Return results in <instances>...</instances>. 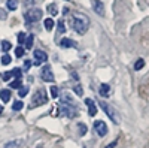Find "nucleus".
<instances>
[{"instance_id": "1", "label": "nucleus", "mask_w": 149, "mask_h": 148, "mask_svg": "<svg viewBox=\"0 0 149 148\" xmlns=\"http://www.w3.org/2000/svg\"><path fill=\"white\" fill-rule=\"evenodd\" d=\"M88 27H90V18L85 14H81V12H73L72 14V29L79 34H85Z\"/></svg>"}, {"instance_id": "2", "label": "nucleus", "mask_w": 149, "mask_h": 148, "mask_svg": "<svg viewBox=\"0 0 149 148\" xmlns=\"http://www.w3.org/2000/svg\"><path fill=\"white\" fill-rule=\"evenodd\" d=\"M60 114L66 115L69 118H73V117L78 115V109L72 103H60Z\"/></svg>"}, {"instance_id": "3", "label": "nucleus", "mask_w": 149, "mask_h": 148, "mask_svg": "<svg viewBox=\"0 0 149 148\" xmlns=\"http://www.w3.org/2000/svg\"><path fill=\"white\" fill-rule=\"evenodd\" d=\"M46 102H48L46 91H45L43 88H40V90H37V91H36V94L33 96V100H31V106H30V108L40 106V105H43V103H46Z\"/></svg>"}, {"instance_id": "4", "label": "nucleus", "mask_w": 149, "mask_h": 148, "mask_svg": "<svg viewBox=\"0 0 149 148\" xmlns=\"http://www.w3.org/2000/svg\"><path fill=\"white\" fill-rule=\"evenodd\" d=\"M42 14L43 12L40 9H29L27 12H24V18H26V22L31 24V22H36L42 18Z\"/></svg>"}, {"instance_id": "5", "label": "nucleus", "mask_w": 149, "mask_h": 148, "mask_svg": "<svg viewBox=\"0 0 149 148\" xmlns=\"http://www.w3.org/2000/svg\"><path fill=\"white\" fill-rule=\"evenodd\" d=\"M100 106H102V109L104 111V112L109 115V118L113 121L115 124H118V123H119V117H118V114H116V111L112 108L109 103H106V102H100Z\"/></svg>"}, {"instance_id": "6", "label": "nucleus", "mask_w": 149, "mask_h": 148, "mask_svg": "<svg viewBox=\"0 0 149 148\" xmlns=\"http://www.w3.org/2000/svg\"><path fill=\"white\" fill-rule=\"evenodd\" d=\"M94 129H95L98 136H106L107 135V126H106V123L102 121V120L94 121Z\"/></svg>"}, {"instance_id": "7", "label": "nucleus", "mask_w": 149, "mask_h": 148, "mask_svg": "<svg viewBox=\"0 0 149 148\" xmlns=\"http://www.w3.org/2000/svg\"><path fill=\"white\" fill-rule=\"evenodd\" d=\"M34 65L36 66H40L42 63H45V61L48 60V55H46V53L45 51H42V49H36L34 51Z\"/></svg>"}, {"instance_id": "8", "label": "nucleus", "mask_w": 149, "mask_h": 148, "mask_svg": "<svg viewBox=\"0 0 149 148\" xmlns=\"http://www.w3.org/2000/svg\"><path fill=\"white\" fill-rule=\"evenodd\" d=\"M40 76H42V79L46 81V82H52V81H54V73H52V70H51V67H49V66H45V67L40 70Z\"/></svg>"}, {"instance_id": "9", "label": "nucleus", "mask_w": 149, "mask_h": 148, "mask_svg": "<svg viewBox=\"0 0 149 148\" xmlns=\"http://www.w3.org/2000/svg\"><path fill=\"white\" fill-rule=\"evenodd\" d=\"M93 9H94V12L95 14H98V15H104V5L100 2V0H93Z\"/></svg>"}, {"instance_id": "10", "label": "nucleus", "mask_w": 149, "mask_h": 148, "mask_svg": "<svg viewBox=\"0 0 149 148\" xmlns=\"http://www.w3.org/2000/svg\"><path fill=\"white\" fill-rule=\"evenodd\" d=\"M85 103L88 105V114H90L91 117H94V115L97 114V106H95L94 100H93V99H85Z\"/></svg>"}, {"instance_id": "11", "label": "nucleus", "mask_w": 149, "mask_h": 148, "mask_svg": "<svg viewBox=\"0 0 149 148\" xmlns=\"http://www.w3.org/2000/svg\"><path fill=\"white\" fill-rule=\"evenodd\" d=\"M60 46H63V48H74L76 46V42L69 39V38H63L60 41Z\"/></svg>"}, {"instance_id": "12", "label": "nucleus", "mask_w": 149, "mask_h": 148, "mask_svg": "<svg viewBox=\"0 0 149 148\" xmlns=\"http://www.w3.org/2000/svg\"><path fill=\"white\" fill-rule=\"evenodd\" d=\"M98 93H100L102 97H107L109 93H110V85L109 84H102L100 88H98Z\"/></svg>"}, {"instance_id": "13", "label": "nucleus", "mask_w": 149, "mask_h": 148, "mask_svg": "<svg viewBox=\"0 0 149 148\" xmlns=\"http://www.w3.org/2000/svg\"><path fill=\"white\" fill-rule=\"evenodd\" d=\"M21 145H22V141L21 139H15V141L6 142L5 144V148H21Z\"/></svg>"}, {"instance_id": "14", "label": "nucleus", "mask_w": 149, "mask_h": 148, "mask_svg": "<svg viewBox=\"0 0 149 148\" xmlns=\"http://www.w3.org/2000/svg\"><path fill=\"white\" fill-rule=\"evenodd\" d=\"M0 99L3 103H8L10 100V91L9 90H0Z\"/></svg>"}, {"instance_id": "15", "label": "nucleus", "mask_w": 149, "mask_h": 148, "mask_svg": "<svg viewBox=\"0 0 149 148\" xmlns=\"http://www.w3.org/2000/svg\"><path fill=\"white\" fill-rule=\"evenodd\" d=\"M43 26H45V29H46L48 32H51V30L54 29V26H55V22H54L52 18H46L45 22H43Z\"/></svg>"}, {"instance_id": "16", "label": "nucleus", "mask_w": 149, "mask_h": 148, "mask_svg": "<svg viewBox=\"0 0 149 148\" xmlns=\"http://www.w3.org/2000/svg\"><path fill=\"white\" fill-rule=\"evenodd\" d=\"M6 6H8L9 11H15V9L18 8V0H8Z\"/></svg>"}, {"instance_id": "17", "label": "nucleus", "mask_w": 149, "mask_h": 148, "mask_svg": "<svg viewBox=\"0 0 149 148\" xmlns=\"http://www.w3.org/2000/svg\"><path fill=\"white\" fill-rule=\"evenodd\" d=\"M48 12H49V14H51V15H57L58 14V9H57V5L55 3H51V5H48Z\"/></svg>"}, {"instance_id": "18", "label": "nucleus", "mask_w": 149, "mask_h": 148, "mask_svg": "<svg viewBox=\"0 0 149 148\" xmlns=\"http://www.w3.org/2000/svg\"><path fill=\"white\" fill-rule=\"evenodd\" d=\"M33 41H34V36H33V34H27V39H26V42H24L27 49H30V48L33 46Z\"/></svg>"}, {"instance_id": "19", "label": "nucleus", "mask_w": 149, "mask_h": 148, "mask_svg": "<svg viewBox=\"0 0 149 148\" xmlns=\"http://www.w3.org/2000/svg\"><path fill=\"white\" fill-rule=\"evenodd\" d=\"M143 66H145V60L143 58H139L134 63V70H140V69H143Z\"/></svg>"}, {"instance_id": "20", "label": "nucleus", "mask_w": 149, "mask_h": 148, "mask_svg": "<svg viewBox=\"0 0 149 148\" xmlns=\"http://www.w3.org/2000/svg\"><path fill=\"white\" fill-rule=\"evenodd\" d=\"M9 85H10V88H21L22 87V85H21V79L12 81V82H9Z\"/></svg>"}, {"instance_id": "21", "label": "nucleus", "mask_w": 149, "mask_h": 148, "mask_svg": "<svg viewBox=\"0 0 149 148\" xmlns=\"http://www.w3.org/2000/svg\"><path fill=\"white\" fill-rule=\"evenodd\" d=\"M29 94V87H27V85H26V87H21L19 88V91H18V96L19 97H26Z\"/></svg>"}, {"instance_id": "22", "label": "nucleus", "mask_w": 149, "mask_h": 148, "mask_svg": "<svg viewBox=\"0 0 149 148\" xmlns=\"http://www.w3.org/2000/svg\"><path fill=\"white\" fill-rule=\"evenodd\" d=\"M22 106H24V103L21 100H17V102H14V105H12V109L14 111H21Z\"/></svg>"}, {"instance_id": "23", "label": "nucleus", "mask_w": 149, "mask_h": 148, "mask_svg": "<svg viewBox=\"0 0 149 148\" xmlns=\"http://www.w3.org/2000/svg\"><path fill=\"white\" fill-rule=\"evenodd\" d=\"M12 61V57L10 55H8V54H5L3 57H2V65H5V66H8L9 63Z\"/></svg>"}, {"instance_id": "24", "label": "nucleus", "mask_w": 149, "mask_h": 148, "mask_svg": "<svg viewBox=\"0 0 149 148\" xmlns=\"http://www.w3.org/2000/svg\"><path fill=\"white\" fill-rule=\"evenodd\" d=\"M73 91L76 93L78 96H82V94H84V93H82V87H81V84H79V82H76V85L73 87Z\"/></svg>"}, {"instance_id": "25", "label": "nucleus", "mask_w": 149, "mask_h": 148, "mask_svg": "<svg viewBox=\"0 0 149 148\" xmlns=\"http://www.w3.org/2000/svg\"><path fill=\"white\" fill-rule=\"evenodd\" d=\"M26 39H27V34L24 33V32H19L18 33V42L19 43H24V42H26Z\"/></svg>"}, {"instance_id": "26", "label": "nucleus", "mask_w": 149, "mask_h": 148, "mask_svg": "<svg viewBox=\"0 0 149 148\" xmlns=\"http://www.w3.org/2000/svg\"><path fill=\"white\" fill-rule=\"evenodd\" d=\"M78 127H79V135H85V133H86V130H88V127H86V126L84 124V123H79Z\"/></svg>"}, {"instance_id": "27", "label": "nucleus", "mask_w": 149, "mask_h": 148, "mask_svg": "<svg viewBox=\"0 0 149 148\" xmlns=\"http://www.w3.org/2000/svg\"><path fill=\"white\" fill-rule=\"evenodd\" d=\"M12 76H14V75H12V70H10V72H5L3 75H0V78H2L3 81H9Z\"/></svg>"}, {"instance_id": "28", "label": "nucleus", "mask_w": 149, "mask_h": 148, "mask_svg": "<svg viewBox=\"0 0 149 148\" xmlns=\"http://www.w3.org/2000/svg\"><path fill=\"white\" fill-rule=\"evenodd\" d=\"M12 48V45H10V42H8V41H3L2 42V49H3V51H9V49Z\"/></svg>"}, {"instance_id": "29", "label": "nucleus", "mask_w": 149, "mask_h": 148, "mask_svg": "<svg viewBox=\"0 0 149 148\" xmlns=\"http://www.w3.org/2000/svg\"><path fill=\"white\" fill-rule=\"evenodd\" d=\"M57 27H58V32H60V33H64V32H66V26H64L63 21H58V22H57Z\"/></svg>"}, {"instance_id": "30", "label": "nucleus", "mask_w": 149, "mask_h": 148, "mask_svg": "<svg viewBox=\"0 0 149 148\" xmlns=\"http://www.w3.org/2000/svg\"><path fill=\"white\" fill-rule=\"evenodd\" d=\"M12 75H14L17 79H19L21 78V69H18V67H15L14 70H12Z\"/></svg>"}, {"instance_id": "31", "label": "nucleus", "mask_w": 149, "mask_h": 148, "mask_svg": "<svg viewBox=\"0 0 149 148\" xmlns=\"http://www.w3.org/2000/svg\"><path fill=\"white\" fill-rule=\"evenodd\" d=\"M51 96H52L54 99L58 97V88L55 87V85H52V87H51Z\"/></svg>"}, {"instance_id": "32", "label": "nucleus", "mask_w": 149, "mask_h": 148, "mask_svg": "<svg viewBox=\"0 0 149 148\" xmlns=\"http://www.w3.org/2000/svg\"><path fill=\"white\" fill-rule=\"evenodd\" d=\"M22 54H24V48H22V46H18V48L15 49V55H17V57H22Z\"/></svg>"}, {"instance_id": "33", "label": "nucleus", "mask_w": 149, "mask_h": 148, "mask_svg": "<svg viewBox=\"0 0 149 148\" xmlns=\"http://www.w3.org/2000/svg\"><path fill=\"white\" fill-rule=\"evenodd\" d=\"M6 18H8V12L0 8V20H6Z\"/></svg>"}, {"instance_id": "34", "label": "nucleus", "mask_w": 149, "mask_h": 148, "mask_svg": "<svg viewBox=\"0 0 149 148\" xmlns=\"http://www.w3.org/2000/svg\"><path fill=\"white\" fill-rule=\"evenodd\" d=\"M30 66H31V63H30L29 60L24 61V69H26V70H29V69H30Z\"/></svg>"}, {"instance_id": "35", "label": "nucleus", "mask_w": 149, "mask_h": 148, "mask_svg": "<svg viewBox=\"0 0 149 148\" xmlns=\"http://www.w3.org/2000/svg\"><path fill=\"white\" fill-rule=\"evenodd\" d=\"M116 142H118V141H113V142H112L110 145H107L106 148H115V147H116Z\"/></svg>"}, {"instance_id": "36", "label": "nucleus", "mask_w": 149, "mask_h": 148, "mask_svg": "<svg viewBox=\"0 0 149 148\" xmlns=\"http://www.w3.org/2000/svg\"><path fill=\"white\" fill-rule=\"evenodd\" d=\"M2 112H3V106H2V105H0V114H2Z\"/></svg>"}, {"instance_id": "37", "label": "nucleus", "mask_w": 149, "mask_h": 148, "mask_svg": "<svg viewBox=\"0 0 149 148\" xmlns=\"http://www.w3.org/2000/svg\"><path fill=\"white\" fill-rule=\"evenodd\" d=\"M39 148H42V147H39Z\"/></svg>"}]
</instances>
